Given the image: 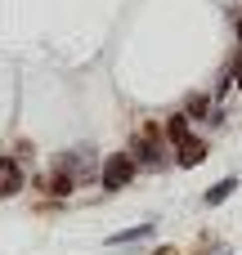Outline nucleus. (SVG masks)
I'll list each match as a JSON object with an SVG mask.
<instances>
[{
  "label": "nucleus",
  "mask_w": 242,
  "mask_h": 255,
  "mask_svg": "<svg viewBox=\"0 0 242 255\" xmlns=\"http://www.w3.org/2000/svg\"><path fill=\"white\" fill-rule=\"evenodd\" d=\"M229 193H234V179H220V184H216V188L207 193V206H220V202H225Z\"/></svg>",
  "instance_id": "7"
},
{
  "label": "nucleus",
  "mask_w": 242,
  "mask_h": 255,
  "mask_svg": "<svg viewBox=\"0 0 242 255\" xmlns=\"http://www.w3.org/2000/svg\"><path fill=\"white\" fill-rule=\"evenodd\" d=\"M22 188V166L13 157H0V197H13Z\"/></svg>",
  "instance_id": "3"
},
{
  "label": "nucleus",
  "mask_w": 242,
  "mask_h": 255,
  "mask_svg": "<svg viewBox=\"0 0 242 255\" xmlns=\"http://www.w3.org/2000/svg\"><path fill=\"white\" fill-rule=\"evenodd\" d=\"M166 139H171L175 148L193 143V134H189V117H184V112H180V117H171V126H166Z\"/></svg>",
  "instance_id": "4"
},
{
  "label": "nucleus",
  "mask_w": 242,
  "mask_h": 255,
  "mask_svg": "<svg viewBox=\"0 0 242 255\" xmlns=\"http://www.w3.org/2000/svg\"><path fill=\"white\" fill-rule=\"evenodd\" d=\"M234 81L242 85V54H238V63H234Z\"/></svg>",
  "instance_id": "9"
},
{
  "label": "nucleus",
  "mask_w": 242,
  "mask_h": 255,
  "mask_svg": "<svg viewBox=\"0 0 242 255\" xmlns=\"http://www.w3.org/2000/svg\"><path fill=\"white\" fill-rule=\"evenodd\" d=\"M202 108H207V99H193V103H189V112H184V117H207V112H202Z\"/></svg>",
  "instance_id": "8"
},
{
  "label": "nucleus",
  "mask_w": 242,
  "mask_h": 255,
  "mask_svg": "<svg viewBox=\"0 0 242 255\" xmlns=\"http://www.w3.org/2000/svg\"><path fill=\"white\" fill-rule=\"evenodd\" d=\"M130 179H135V157L112 152V157L103 161V188H108V193H117V188H126Z\"/></svg>",
  "instance_id": "1"
},
{
  "label": "nucleus",
  "mask_w": 242,
  "mask_h": 255,
  "mask_svg": "<svg viewBox=\"0 0 242 255\" xmlns=\"http://www.w3.org/2000/svg\"><path fill=\"white\" fill-rule=\"evenodd\" d=\"M202 161H207V143H198V139H193V143H184V148H180V166H202Z\"/></svg>",
  "instance_id": "5"
},
{
  "label": "nucleus",
  "mask_w": 242,
  "mask_h": 255,
  "mask_svg": "<svg viewBox=\"0 0 242 255\" xmlns=\"http://www.w3.org/2000/svg\"><path fill=\"white\" fill-rule=\"evenodd\" d=\"M162 143H166V130H157V126H144L139 130V139H135V157L139 161H148V166H162Z\"/></svg>",
  "instance_id": "2"
},
{
  "label": "nucleus",
  "mask_w": 242,
  "mask_h": 255,
  "mask_svg": "<svg viewBox=\"0 0 242 255\" xmlns=\"http://www.w3.org/2000/svg\"><path fill=\"white\" fill-rule=\"evenodd\" d=\"M148 233H153V224H139V229H126V233H112L108 242H112V247H130V242H144Z\"/></svg>",
  "instance_id": "6"
}]
</instances>
